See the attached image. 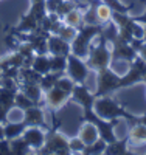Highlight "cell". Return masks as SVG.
Here are the masks:
<instances>
[{
  "instance_id": "1",
  "label": "cell",
  "mask_w": 146,
  "mask_h": 155,
  "mask_svg": "<svg viewBox=\"0 0 146 155\" xmlns=\"http://www.w3.org/2000/svg\"><path fill=\"white\" fill-rule=\"evenodd\" d=\"M93 110L104 120H126V123L131 126L137 124L138 121V116L137 115H132L129 113L121 104H118L115 99H112L109 95H104V96H98L95 99V106Z\"/></svg>"
},
{
  "instance_id": "2",
  "label": "cell",
  "mask_w": 146,
  "mask_h": 155,
  "mask_svg": "<svg viewBox=\"0 0 146 155\" xmlns=\"http://www.w3.org/2000/svg\"><path fill=\"white\" fill-rule=\"evenodd\" d=\"M103 25L101 23H95V25H89V23H83L78 27V33L75 36V39L70 44L72 53L86 59L89 54V50L93 44V39L98 37L101 34Z\"/></svg>"
},
{
  "instance_id": "3",
  "label": "cell",
  "mask_w": 146,
  "mask_h": 155,
  "mask_svg": "<svg viewBox=\"0 0 146 155\" xmlns=\"http://www.w3.org/2000/svg\"><path fill=\"white\" fill-rule=\"evenodd\" d=\"M112 62V50L109 48V42L104 36H98V44H92L89 54L86 58V64L89 70H103L106 67H110Z\"/></svg>"
},
{
  "instance_id": "4",
  "label": "cell",
  "mask_w": 146,
  "mask_h": 155,
  "mask_svg": "<svg viewBox=\"0 0 146 155\" xmlns=\"http://www.w3.org/2000/svg\"><path fill=\"white\" fill-rule=\"evenodd\" d=\"M83 121L93 123L95 127L98 129L100 138H103L106 143H112L118 138L115 134V124L120 120H104L93 109H90V110H83Z\"/></svg>"
},
{
  "instance_id": "5",
  "label": "cell",
  "mask_w": 146,
  "mask_h": 155,
  "mask_svg": "<svg viewBox=\"0 0 146 155\" xmlns=\"http://www.w3.org/2000/svg\"><path fill=\"white\" fill-rule=\"evenodd\" d=\"M58 126L55 124V127H53V129H47L45 144L39 150H36V153H56V155H69L70 153L69 138L64 137L58 130Z\"/></svg>"
},
{
  "instance_id": "6",
  "label": "cell",
  "mask_w": 146,
  "mask_h": 155,
  "mask_svg": "<svg viewBox=\"0 0 146 155\" xmlns=\"http://www.w3.org/2000/svg\"><path fill=\"white\" fill-rule=\"evenodd\" d=\"M120 82V76H118L110 67H106L103 70L97 71V90H95V96H104V95H110L117 90H120L118 87Z\"/></svg>"
},
{
  "instance_id": "7",
  "label": "cell",
  "mask_w": 146,
  "mask_h": 155,
  "mask_svg": "<svg viewBox=\"0 0 146 155\" xmlns=\"http://www.w3.org/2000/svg\"><path fill=\"white\" fill-rule=\"evenodd\" d=\"M89 67L86 64V59L79 58L73 53L67 56V68H65V74H67L75 84H84L87 76H89Z\"/></svg>"
},
{
  "instance_id": "8",
  "label": "cell",
  "mask_w": 146,
  "mask_h": 155,
  "mask_svg": "<svg viewBox=\"0 0 146 155\" xmlns=\"http://www.w3.org/2000/svg\"><path fill=\"white\" fill-rule=\"evenodd\" d=\"M112 61H126V62H132L137 58V51L127 41H124L123 37L117 36V39L112 42Z\"/></svg>"
},
{
  "instance_id": "9",
  "label": "cell",
  "mask_w": 146,
  "mask_h": 155,
  "mask_svg": "<svg viewBox=\"0 0 146 155\" xmlns=\"http://www.w3.org/2000/svg\"><path fill=\"white\" fill-rule=\"evenodd\" d=\"M70 99H73L83 110H90V109H93V106H95L97 96H95L93 92H90L84 84H75Z\"/></svg>"
},
{
  "instance_id": "10",
  "label": "cell",
  "mask_w": 146,
  "mask_h": 155,
  "mask_svg": "<svg viewBox=\"0 0 146 155\" xmlns=\"http://www.w3.org/2000/svg\"><path fill=\"white\" fill-rule=\"evenodd\" d=\"M25 141L30 144V147L36 152L45 144V138H47V130L37 126H28L25 129V132L22 134Z\"/></svg>"
},
{
  "instance_id": "11",
  "label": "cell",
  "mask_w": 146,
  "mask_h": 155,
  "mask_svg": "<svg viewBox=\"0 0 146 155\" xmlns=\"http://www.w3.org/2000/svg\"><path fill=\"white\" fill-rule=\"evenodd\" d=\"M44 95H45V98H44L45 99V104L53 112H56L61 107H64L65 104H67V101L70 99V95L67 92H64V90L58 88V87H53V88L47 90Z\"/></svg>"
},
{
  "instance_id": "12",
  "label": "cell",
  "mask_w": 146,
  "mask_h": 155,
  "mask_svg": "<svg viewBox=\"0 0 146 155\" xmlns=\"http://www.w3.org/2000/svg\"><path fill=\"white\" fill-rule=\"evenodd\" d=\"M23 123L26 126H37L47 130V123H45V113L42 106H33L30 109L23 110Z\"/></svg>"
},
{
  "instance_id": "13",
  "label": "cell",
  "mask_w": 146,
  "mask_h": 155,
  "mask_svg": "<svg viewBox=\"0 0 146 155\" xmlns=\"http://www.w3.org/2000/svg\"><path fill=\"white\" fill-rule=\"evenodd\" d=\"M47 44H48V54H64V56H69L72 53L70 42L64 41V39L61 36H58V34H48Z\"/></svg>"
},
{
  "instance_id": "14",
  "label": "cell",
  "mask_w": 146,
  "mask_h": 155,
  "mask_svg": "<svg viewBox=\"0 0 146 155\" xmlns=\"http://www.w3.org/2000/svg\"><path fill=\"white\" fill-rule=\"evenodd\" d=\"M19 90L22 93H25L31 101H34L36 104L42 106V95H44V90L41 88L39 84H33V82H20Z\"/></svg>"
},
{
  "instance_id": "15",
  "label": "cell",
  "mask_w": 146,
  "mask_h": 155,
  "mask_svg": "<svg viewBox=\"0 0 146 155\" xmlns=\"http://www.w3.org/2000/svg\"><path fill=\"white\" fill-rule=\"evenodd\" d=\"M78 137L81 138L86 144L93 143L97 138H100V135H98V129L95 127L93 123H90V121H84L81 126H79Z\"/></svg>"
},
{
  "instance_id": "16",
  "label": "cell",
  "mask_w": 146,
  "mask_h": 155,
  "mask_svg": "<svg viewBox=\"0 0 146 155\" xmlns=\"http://www.w3.org/2000/svg\"><path fill=\"white\" fill-rule=\"evenodd\" d=\"M106 155H126L129 153V137L124 138H117L112 143H107L104 150Z\"/></svg>"
},
{
  "instance_id": "17",
  "label": "cell",
  "mask_w": 146,
  "mask_h": 155,
  "mask_svg": "<svg viewBox=\"0 0 146 155\" xmlns=\"http://www.w3.org/2000/svg\"><path fill=\"white\" fill-rule=\"evenodd\" d=\"M11 67H17L22 68L23 67V56L19 53V51H11L6 56L0 58V70L5 71Z\"/></svg>"
},
{
  "instance_id": "18",
  "label": "cell",
  "mask_w": 146,
  "mask_h": 155,
  "mask_svg": "<svg viewBox=\"0 0 146 155\" xmlns=\"http://www.w3.org/2000/svg\"><path fill=\"white\" fill-rule=\"evenodd\" d=\"M37 27H39V20L33 14L26 12L25 16L20 17V22L17 23V27H14L11 31H16V33H33Z\"/></svg>"
},
{
  "instance_id": "19",
  "label": "cell",
  "mask_w": 146,
  "mask_h": 155,
  "mask_svg": "<svg viewBox=\"0 0 146 155\" xmlns=\"http://www.w3.org/2000/svg\"><path fill=\"white\" fill-rule=\"evenodd\" d=\"M28 127L23 120L22 121H6L3 124V130H5V138L8 140H12V138H17V137H22V134L25 132V129Z\"/></svg>"
},
{
  "instance_id": "20",
  "label": "cell",
  "mask_w": 146,
  "mask_h": 155,
  "mask_svg": "<svg viewBox=\"0 0 146 155\" xmlns=\"http://www.w3.org/2000/svg\"><path fill=\"white\" fill-rule=\"evenodd\" d=\"M127 137H129V143L144 144V143H146V126H143V124H140V123L131 126Z\"/></svg>"
},
{
  "instance_id": "21",
  "label": "cell",
  "mask_w": 146,
  "mask_h": 155,
  "mask_svg": "<svg viewBox=\"0 0 146 155\" xmlns=\"http://www.w3.org/2000/svg\"><path fill=\"white\" fill-rule=\"evenodd\" d=\"M9 146H11V155H26V153H31L33 150L23 137L9 140Z\"/></svg>"
},
{
  "instance_id": "22",
  "label": "cell",
  "mask_w": 146,
  "mask_h": 155,
  "mask_svg": "<svg viewBox=\"0 0 146 155\" xmlns=\"http://www.w3.org/2000/svg\"><path fill=\"white\" fill-rule=\"evenodd\" d=\"M31 68L36 70L39 74H45V73L51 71V68H50V54H34Z\"/></svg>"
},
{
  "instance_id": "23",
  "label": "cell",
  "mask_w": 146,
  "mask_h": 155,
  "mask_svg": "<svg viewBox=\"0 0 146 155\" xmlns=\"http://www.w3.org/2000/svg\"><path fill=\"white\" fill-rule=\"evenodd\" d=\"M83 14H84V12L79 9V6H75L73 9H70L67 14L62 17V22L65 25H70V27L78 28L79 25H83Z\"/></svg>"
},
{
  "instance_id": "24",
  "label": "cell",
  "mask_w": 146,
  "mask_h": 155,
  "mask_svg": "<svg viewBox=\"0 0 146 155\" xmlns=\"http://www.w3.org/2000/svg\"><path fill=\"white\" fill-rule=\"evenodd\" d=\"M65 74V73H56V71H48L45 74L41 76V81H39V85H41V88L44 90V93L47 92V90L53 88L56 85V81L59 79V78Z\"/></svg>"
},
{
  "instance_id": "25",
  "label": "cell",
  "mask_w": 146,
  "mask_h": 155,
  "mask_svg": "<svg viewBox=\"0 0 146 155\" xmlns=\"http://www.w3.org/2000/svg\"><path fill=\"white\" fill-rule=\"evenodd\" d=\"M17 92L19 90H12V88H6V87L0 85V104H3L6 109H12Z\"/></svg>"
},
{
  "instance_id": "26",
  "label": "cell",
  "mask_w": 146,
  "mask_h": 155,
  "mask_svg": "<svg viewBox=\"0 0 146 155\" xmlns=\"http://www.w3.org/2000/svg\"><path fill=\"white\" fill-rule=\"evenodd\" d=\"M50 68L56 73H65L67 68V56L64 54H50Z\"/></svg>"
},
{
  "instance_id": "27",
  "label": "cell",
  "mask_w": 146,
  "mask_h": 155,
  "mask_svg": "<svg viewBox=\"0 0 146 155\" xmlns=\"http://www.w3.org/2000/svg\"><path fill=\"white\" fill-rule=\"evenodd\" d=\"M106 146H107V143H106L103 138H97L93 143L86 144V147L83 150V155H100V153H104Z\"/></svg>"
},
{
  "instance_id": "28",
  "label": "cell",
  "mask_w": 146,
  "mask_h": 155,
  "mask_svg": "<svg viewBox=\"0 0 146 155\" xmlns=\"http://www.w3.org/2000/svg\"><path fill=\"white\" fill-rule=\"evenodd\" d=\"M101 36H104L106 39H107V42H109V44H112V42L115 41V39H117V36H118V27H117V25H115L112 20L103 23Z\"/></svg>"
},
{
  "instance_id": "29",
  "label": "cell",
  "mask_w": 146,
  "mask_h": 155,
  "mask_svg": "<svg viewBox=\"0 0 146 155\" xmlns=\"http://www.w3.org/2000/svg\"><path fill=\"white\" fill-rule=\"evenodd\" d=\"M33 106H39V104H36L34 101H31L25 93H22L19 90V92L16 93V98H14V107H17L20 110H26V109H30Z\"/></svg>"
},
{
  "instance_id": "30",
  "label": "cell",
  "mask_w": 146,
  "mask_h": 155,
  "mask_svg": "<svg viewBox=\"0 0 146 155\" xmlns=\"http://www.w3.org/2000/svg\"><path fill=\"white\" fill-rule=\"evenodd\" d=\"M97 16H98V22L103 25V23H106V22H109V20H112V9L106 5V3H100V5H97Z\"/></svg>"
},
{
  "instance_id": "31",
  "label": "cell",
  "mask_w": 146,
  "mask_h": 155,
  "mask_svg": "<svg viewBox=\"0 0 146 155\" xmlns=\"http://www.w3.org/2000/svg\"><path fill=\"white\" fill-rule=\"evenodd\" d=\"M76 33H78V28L70 27V25H65V23H62V27L59 28V31H58L56 34H58V36H61V37L64 39V41H67V42H70V44H72V41L75 39Z\"/></svg>"
},
{
  "instance_id": "32",
  "label": "cell",
  "mask_w": 146,
  "mask_h": 155,
  "mask_svg": "<svg viewBox=\"0 0 146 155\" xmlns=\"http://www.w3.org/2000/svg\"><path fill=\"white\" fill-rule=\"evenodd\" d=\"M55 87H58V88H61V90H64V92H67L70 96H72V92H73V87H75V82L70 79V78L67 76V74H62L59 79L56 81V85Z\"/></svg>"
},
{
  "instance_id": "33",
  "label": "cell",
  "mask_w": 146,
  "mask_h": 155,
  "mask_svg": "<svg viewBox=\"0 0 146 155\" xmlns=\"http://www.w3.org/2000/svg\"><path fill=\"white\" fill-rule=\"evenodd\" d=\"M84 147H86V143H84V141L79 138L78 135L69 140V149H70V153H83Z\"/></svg>"
},
{
  "instance_id": "34",
  "label": "cell",
  "mask_w": 146,
  "mask_h": 155,
  "mask_svg": "<svg viewBox=\"0 0 146 155\" xmlns=\"http://www.w3.org/2000/svg\"><path fill=\"white\" fill-rule=\"evenodd\" d=\"M0 155H11V146L8 138H0Z\"/></svg>"
},
{
  "instance_id": "35",
  "label": "cell",
  "mask_w": 146,
  "mask_h": 155,
  "mask_svg": "<svg viewBox=\"0 0 146 155\" xmlns=\"http://www.w3.org/2000/svg\"><path fill=\"white\" fill-rule=\"evenodd\" d=\"M8 112H9V109H6L3 104H0V123H6L8 121Z\"/></svg>"
},
{
  "instance_id": "36",
  "label": "cell",
  "mask_w": 146,
  "mask_h": 155,
  "mask_svg": "<svg viewBox=\"0 0 146 155\" xmlns=\"http://www.w3.org/2000/svg\"><path fill=\"white\" fill-rule=\"evenodd\" d=\"M137 54L146 61V41H143V42L140 44V47L137 48Z\"/></svg>"
},
{
  "instance_id": "37",
  "label": "cell",
  "mask_w": 146,
  "mask_h": 155,
  "mask_svg": "<svg viewBox=\"0 0 146 155\" xmlns=\"http://www.w3.org/2000/svg\"><path fill=\"white\" fill-rule=\"evenodd\" d=\"M132 17H134L137 22H140V23L146 25V17H144V16H141V14H140V16H132Z\"/></svg>"
},
{
  "instance_id": "38",
  "label": "cell",
  "mask_w": 146,
  "mask_h": 155,
  "mask_svg": "<svg viewBox=\"0 0 146 155\" xmlns=\"http://www.w3.org/2000/svg\"><path fill=\"white\" fill-rule=\"evenodd\" d=\"M137 123L146 126V113H144V115H138V121H137Z\"/></svg>"
},
{
  "instance_id": "39",
  "label": "cell",
  "mask_w": 146,
  "mask_h": 155,
  "mask_svg": "<svg viewBox=\"0 0 146 155\" xmlns=\"http://www.w3.org/2000/svg\"><path fill=\"white\" fill-rule=\"evenodd\" d=\"M0 138H5V130H3V123H0Z\"/></svg>"
},
{
  "instance_id": "40",
  "label": "cell",
  "mask_w": 146,
  "mask_h": 155,
  "mask_svg": "<svg viewBox=\"0 0 146 155\" xmlns=\"http://www.w3.org/2000/svg\"><path fill=\"white\" fill-rule=\"evenodd\" d=\"M143 41H146V25H144V33H143Z\"/></svg>"
},
{
  "instance_id": "41",
  "label": "cell",
  "mask_w": 146,
  "mask_h": 155,
  "mask_svg": "<svg viewBox=\"0 0 146 155\" xmlns=\"http://www.w3.org/2000/svg\"><path fill=\"white\" fill-rule=\"evenodd\" d=\"M141 82H144V84H146V74L143 76V81H141Z\"/></svg>"
},
{
  "instance_id": "42",
  "label": "cell",
  "mask_w": 146,
  "mask_h": 155,
  "mask_svg": "<svg viewBox=\"0 0 146 155\" xmlns=\"http://www.w3.org/2000/svg\"><path fill=\"white\" fill-rule=\"evenodd\" d=\"M141 16H144V17H146V9H144V12H143V14H141Z\"/></svg>"
},
{
  "instance_id": "43",
  "label": "cell",
  "mask_w": 146,
  "mask_h": 155,
  "mask_svg": "<svg viewBox=\"0 0 146 155\" xmlns=\"http://www.w3.org/2000/svg\"><path fill=\"white\" fill-rule=\"evenodd\" d=\"M140 2H141V3H144V2H146V0H140Z\"/></svg>"
},
{
  "instance_id": "44",
  "label": "cell",
  "mask_w": 146,
  "mask_h": 155,
  "mask_svg": "<svg viewBox=\"0 0 146 155\" xmlns=\"http://www.w3.org/2000/svg\"><path fill=\"white\" fill-rule=\"evenodd\" d=\"M0 78H2V70H0Z\"/></svg>"
},
{
  "instance_id": "45",
  "label": "cell",
  "mask_w": 146,
  "mask_h": 155,
  "mask_svg": "<svg viewBox=\"0 0 146 155\" xmlns=\"http://www.w3.org/2000/svg\"><path fill=\"white\" fill-rule=\"evenodd\" d=\"M0 28H2V25H0Z\"/></svg>"
}]
</instances>
